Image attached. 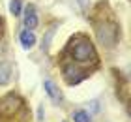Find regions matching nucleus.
Here are the masks:
<instances>
[{"instance_id": "20e7f679", "label": "nucleus", "mask_w": 131, "mask_h": 122, "mask_svg": "<svg viewBox=\"0 0 131 122\" xmlns=\"http://www.w3.org/2000/svg\"><path fill=\"white\" fill-rule=\"evenodd\" d=\"M79 66L81 64L73 62V60H69V62H66L62 66V75H64V79H66L68 85H77V83H81L82 79L88 75V73L82 68H79Z\"/></svg>"}, {"instance_id": "7ed1b4c3", "label": "nucleus", "mask_w": 131, "mask_h": 122, "mask_svg": "<svg viewBox=\"0 0 131 122\" xmlns=\"http://www.w3.org/2000/svg\"><path fill=\"white\" fill-rule=\"evenodd\" d=\"M23 107V100L15 94H6L0 98V120L2 118H13L19 109Z\"/></svg>"}, {"instance_id": "9b49d317", "label": "nucleus", "mask_w": 131, "mask_h": 122, "mask_svg": "<svg viewBox=\"0 0 131 122\" xmlns=\"http://www.w3.org/2000/svg\"><path fill=\"white\" fill-rule=\"evenodd\" d=\"M77 2H79V6H81L84 11L88 10V6H90V0H77Z\"/></svg>"}, {"instance_id": "1a4fd4ad", "label": "nucleus", "mask_w": 131, "mask_h": 122, "mask_svg": "<svg viewBox=\"0 0 131 122\" xmlns=\"http://www.w3.org/2000/svg\"><path fill=\"white\" fill-rule=\"evenodd\" d=\"M73 122H94L92 120V115L84 111V109H79V111L73 113Z\"/></svg>"}, {"instance_id": "9d476101", "label": "nucleus", "mask_w": 131, "mask_h": 122, "mask_svg": "<svg viewBox=\"0 0 131 122\" xmlns=\"http://www.w3.org/2000/svg\"><path fill=\"white\" fill-rule=\"evenodd\" d=\"M9 13L13 17H19L23 13V2L21 0H9Z\"/></svg>"}, {"instance_id": "39448f33", "label": "nucleus", "mask_w": 131, "mask_h": 122, "mask_svg": "<svg viewBox=\"0 0 131 122\" xmlns=\"http://www.w3.org/2000/svg\"><path fill=\"white\" fill-rule=\"evenodd\" d=\"M43 90H45V94L51 98V101L54 103V105H62L64 94H62V90L58 88V85H56L54 81H51V79H45V81H43Z\"/></svg>"}, {"instance_id": "f257e3e1", "label": "nucleus", "mask_w": 131, "mask_h": 122, "mask_svg": "<svg viewBox=\"0 0 131 122\" xmlns=\"http://www.w3.org/2000/svg\"><path fill=\"white\" fill-rule=\"evenodd\" d=\"M68 53H69V60H73L77 64H82V66L97 62L96 45H94L92 40L84 34H75L73 38H71L69 45H68Z\"/></svg>"}, {"instance_id": "6e6552de", "label": "nucleus", "mask_w": 131, "mask_h": 122, "mask_svg": "<svg viewBox=\"0 0 131 122\" xmlns=\"http://www.w3.org/2000/svg\"><path fill=\"white\" fill-rule=\"evenodd\" d=\"M11 73H13V68L8 60H2L0 62V87H6L11 81Z\"/></svg>"}, {"instance_id": "423d86ee", "label": "nucleus", "mask_w": 131, "mask_h": 122, "mask_svg": "<svg viewBox=\"0 0 131 122\" xmlns=\"http://www.w3.org/2000/svg\"><path fill=\"white\" fill-rule=\"evenodd\" d=\"M23 23H25V28H28V30H34L39 24V19H38V13H36V6L34 4H28L26 8H25Z\"/></svg>"}, {"instance_id": "f8f14e48", "label": "nucleus", "mask_w": 131, "mask_h": 122, "mask_svg": "<svg viewBox=\"0 0 131 122\" xmlns=\"http://www.w3.org/2000/svg\"><path fill=\"white\" fill-rule=\"evenodd\" d=\"M43 117H45V111H43V105H39V107H38V120L41 122V120H43Z\"/></svg>"}, {"instance_id": "0eeeda50", "label": "nucleus", "mask_w": 131, "mask_h": 122, "mask_svg": "<svg viewBox=\"0 0 131 122\" xmlns=\"http://www.w3.org/2000/svg\"><path fill=\"white\" fill-rule=\"evenodd\" d=\"M19 41H21V47L25 49V51H28V49H32L34 45H36V34L32 32V30H28V28H25L23 32L19 34Z\"/></svg>"}, {"instance_id": "f03ea898", "label": "nucleus", "mask_w": 131, "mask_h": 122, "mask_svg": "<svg viewBox=\"0 0 131 122\" xmlns=\"http://www.w3.org/2000/svg\"><path fill=\"white\" fill-rule=\"evenodd\" d=\"M120 24L116 21H101L99 24H96V36H97V41L105 49H112L118 45V41H120Z\"/></svg>"}]
</instances>
